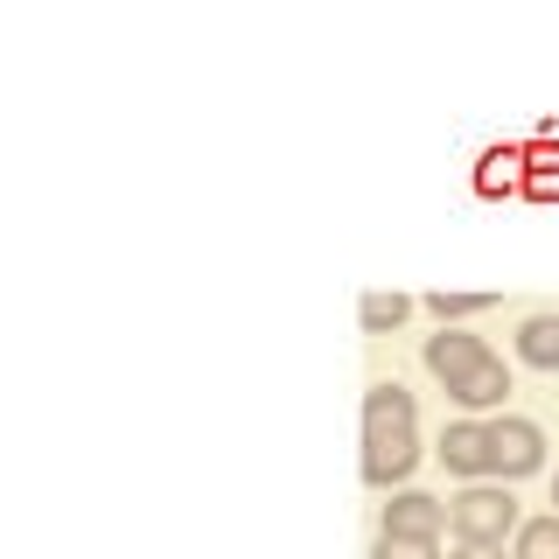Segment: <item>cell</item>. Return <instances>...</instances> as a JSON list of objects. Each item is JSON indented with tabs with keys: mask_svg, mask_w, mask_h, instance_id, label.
Segmentation results:
<instances>
[{
	"mask_svg": "<svg viewBox=\"0 0 559 559\" xmlns=\"http://www.w3.org/2000/svg\"><path fill=\"white\" fill-rule=\"evenodd\" d=\"M546 468V427L524 413H497L489 419V483H524Z\"/></svg>",
	"mask_w": 559,
	"mask_h": 559,
	"instance_id": "3957f363",
	"label": "cell"
},
{
	"mask_svg": "<svg viewBox=\"0 0 559 559\" xmlns=\"http://www.w3.org/2000/svg\"><path fill=\"white\" fill-rule=\"evenodd\" d=\"M384 538H419V546H441L448 538V497H427V489H399L384 503Z\"/></svg>",
	"mask_w": 559,
	"mask_h": 559,
	"instance_id": "277c9868",
	"label": "cell"
},
{
	"mask_svg": "<svg viewBox=\"0 0 559 559\" xmlns=\"http://www.w3.org/2000/svg\"><path fill=\"white\" fill-rule=\"evenodd\" d=\"M518 182V154H489L483 162V189H511Z\"/></svg>",
	"mask_w": 559,
	"mask_h": 559,
	"instance_id": "4fadbf2b",
	"label": "cell"
},
{
	"mask_svg": "<svg viewBox=\"0 0 559 559\" xmlns=\"http://www.w3.org/2000/svg\"><path fill=\"white\" fill-rule=\"evenodd\" d=\"M406 314H413V301H406V294H364V301H357V322H364V336H392V329L406 322Z\"/></svg>",
	"mask_w": 559,
	"mask_h": 559,
	"instance_id": "8fae6325",
	"label": "cell"
},
{
	"mask_svg": "<svg viewBox=\"0 0 559 559\" xmlns=\"http://www.w3.org/2000/svg\"><path fill=\"white\" fill-rule=\"evenodd\" d=\"M433 454H441L448 476H462V483H489V419H454V427H441Z\"/></svg>",
	"mask_w": 559,
	"mask_h": 559,
	"instance_id": "8992f818",
	"label": "cell"
},
{
	"mask_svg": "<svg viewBox=\"0 0 559 559\" xmlns=\"http://www.w3.org/2000/svg\"><path fill=\"white\" fill-rule=\"evenodd\" d=\"M518 497H511V483H462L448 497V532H454V546H511L518 538Z\"/></svg>",
	"mask_w": 559,
	"mask_h": 559,
	"instance_id": "7a4b0ae2",
	"label": "cell"
},
{
	"mask_svg": "<svg viewBox=\"0 0 559 559\" xmlns=\"http://www.w3.org/2000/svg\"><path fill=\"white\" fill-rule=\"evenodd\" d=\"M371 559H441V546H419V538H384V532H378Z\"/></svg>",
	"mask_w": 559,
	"mask_h": 559,
	"instance_id": "7c38bea8",
	"label": "cell"
},
{
	"mask_svg": "<svg viewBox=\"0 0 559 559\" xmlns=\"http://www.w3.org/2000/svg\"><path fill=\"white\" fill-rule=\"evenodd\" d=\"M552 511H559V476H552Z\"/></svg>",
	"mask_w": 559,
	"mask_h": 559,
	"instance_id": "9a60e30c",
	"label": "cell"
},
{
	"mask_svg": "<svg viewBox=\"0 0 559 559\" xmlns=\"http://www.w3.org/2000/svg\"><path fill=\"white\" fill-rule=\"evenodd\" d=\"M413 468H419V399L384 378L364 392V483L406 489Z\"/></svg>",
	"mask_w": 559,
	"mask_h": 559,
	"instance_id": "6da1fadb",
	"label": "cell"
},
{
	"mask_svg": "<svg viewBox=\"0 0 559 559\" xmlns=\"http://www.w3.org/2000/svg\"><path fill=\"white\" fill-rule=\"evenodd\" d=\"M448 559H511V552H503V546H454Z\"/></svg>",
	"mask_w": 559,
	"mask_h": 559,
	"instance_id": "5bb4252c",
	"label": "cell"
},
{
	"mask_svg": "<svg viewBox=\"0 0 559 559\" xmlns=\"http://www.w3.org/2000/svg\"><path fill=\"white\" fill-rule=\"evenodd\" d=\"M419 357H427V371L441 378V392H448V384L476 378L483 364L497 357V349H489L483 336H468V329H441V336H427V349H419Z\"/></svg>",
	"mask_w": 559,
	"mask_h": 559,
	"instance_id": "5b68a950",
	"label": "cell"
},
{
	"mask_svg": "<svg viewBox=\"0 0 559 559\" xmlns=\"http://www.w3.org/2000/svg\"><path fill=\"white\" fill-rule=\"evenodd\" d=\"M518 364L559 371V314H524L518 322Z\"/></svg>",
	"mask_w": 559,
	"mask_h": 559,
	"instance_id": "ba28073f",
	"label": "cell"
},
{
	"mask_svg": "<svg viewBox=\"0 0 559 559\" xmlns=\"http://www.w3.org/2000/svg\"><path fill=\"white\" fill-rule=\"evenodd\" d=\"M511 559H559V511L524 518L518 538H511Z\"/></svg>",
	"mask_w": 559,
	"mask_h": 559,
	"instance_id": "30bf717a",
	"label": "cell"
},
{
	"mask_svg": "<svg viewBox=\"0 0 559 559\" xmlns=\"http://www.w3.org/2000/svg\"><path fill=\"white\" fill-rule=\"evenodd\" d=\"M489 308H497V294H468V287H433L427 294V314L441 329H462L468 314H489Z\"/></svg>",
	"mask_w": 559,
	"mask_h": 559,
	"instance_id": "9c48e42d",
	"label": "cell"
},
{
	"mask_svg": "<svg viewBox=\"0 0 559 559\" xmlns=\"http://www.w3.org/2000/svg\"><path fill=\"white\" fill-rule=\"evenodd\" d=\"M448 399H454V406H462L468 419H476V413H503V399H511V364H503V357H489L476 378L448 384Z\"/></svg>",
	"mask_w": 559,
	"mask_h": 559,
	"instance_id": "52a82bcc",
	"label": "cell"
}]
</instances>
